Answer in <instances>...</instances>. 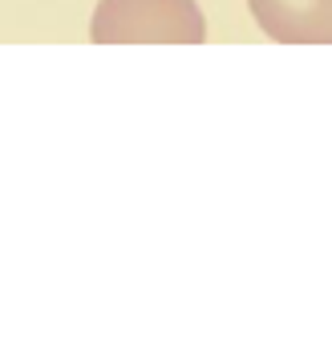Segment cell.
<instances>
[{"label":"cell","instance_id":"6da1fadb","mask_svg":"<svg viewBox=\"0 0 332 361\" xmlns=\"http://www.w3.org/2000/svg\"><path fill=\"white\" fill-rule=\"evenodd\" d=\"M94 45H203L207 17L195 0H98Z\"/></svg>","mask_w":332,"mask_h":361},{"label":"cell","instance_id":"7a4b0ae2","mask_svg":"<svg viewBox=\"0 0 332 361\" xmlns=\"http://www.w3.org/2000/svg\"><path fill=\"white\" fill-rule=\"evenodd\" d=\"M255 25L280 45H328L332 0H248Z\"/></svg>","mask_w":332,"mask_h":361}]
</instances>
